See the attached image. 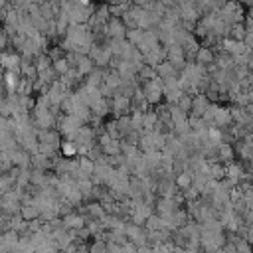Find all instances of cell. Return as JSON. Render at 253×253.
Masks as SVG:
<instances>
[{
  "instance_id": "1",
  "label": "cell",
  "mask_w": 253,
  "mask_h": 253,
  "mask_svg": "<svg viewBox=\"0 0 253 253\" xmlns=\"http://www.w3.org/2000/svg\"><path fill=\"white\" fill-rule=\"evenodd\" d=\"M107 251V247L103 245V243H95L93 247H91V253H105Z\"/></svg>"
}]
</instances>
